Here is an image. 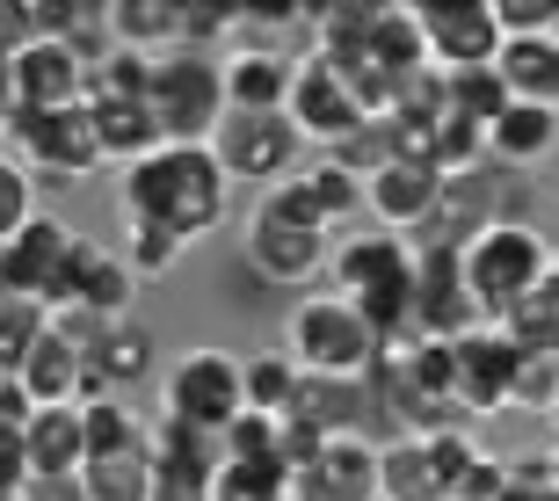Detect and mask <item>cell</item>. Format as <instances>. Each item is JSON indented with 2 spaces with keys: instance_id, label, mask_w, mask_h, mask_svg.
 <instances>
[{
  "instance_id": "46",
  "label": "cell",
  "mask_w": 559,
  "mask_h": 501,
  "mask_svg": "<svg viewBox=\"0 0 559 501\" xmlns=\"http://www.w3.org/2000/svg\"><path fill=\"white\" fill-rule=\"evenodd\" d=\"M15 117V44H0V131Z\"/></svg>"
},
{
  "instance_id": "28",
  "label": "cell",
  "mask_w": 559,
  "mask_h": 501,
  "mask_svg": "<svg viewBox=\"0 0 559 501\" xmlns=\"http://www.w3.org/2000/svg\"><path fill=\"white\" fill-rule=\"evenodd\" d=\"M87 415V458H124V451H153V415H139L124 393L81 399Z\"/></svg>"
},
{
  "instance_id": "5",
  "label": "cell",
  "mask_w": 559,
  "mask_h": 501,
  "mask_svg": "<svg viewBox=\"0 0 559 501\" xmlns=\"http://www.w3.org/2000/svg\"><path fill=\"white\" fill-rule=\"evenodd\" d=\"M153 109H160L167 146H211L226 124V59L204 51H160L153 59Z\"/></svg>"
},
{
  "instance_id": "9",
  "label": "cell",
  "mask_w": 559,
  "mask_h": 501,
  "mask_svg": "<svg viewBox=\"0 0 559 501\" xmlns=\"http://www.w3.org/2000/svg\"><path fill=\"white\" fill-rule=\"evenodd\" d=\"M73 262H81V232L44 211L37 226H22L8 248H0V284L15 298H37L44 313L66 306V284H73Z\"/></svg>"
},
{
  "instance_id": "22",
  "label": "cell",
  "mask_w": 559,
  "mask_h": 501,
  "mask_svg": "<svg viewBox=\"0 0 559 501\" xmlns=\"http://www.w3.org/2000/svg\"><path fill=\"white\" fill-rule=\"evenodd\" d=\"M290 81H298V59H284L276 44H233L226 51V103L233 109H290Z\"/></svg>"
},
{
  "instance_id": "26",
  "label": "cell",
  "mask_w": 559,
  "mask_h": 501,
  "mask_svg": "<svg viewBox=\"0 0 559 501\" xmlns=\"http://www.w3.org/2000/svg\"><path fill=\"white\" fill-rule=\"evenodd\" d=\"M22 385H29L37 407H81L87 399V356L73 342H59V334H44L37 356L22 363Z\"/></svg>"
},
{
  "instance_id": "45",
  "label": "cell",
  "mask_w": 559,
  "mask_h": 501,
  "mask_svg": "<svg viewBox=\"0 0 559 501\" xmlns=\"http://www.w3.org/2000/svg\"><path fill=\"white\" fill-rule=\"evenodd\" d=\"M501 501H559L545 458H516V465H509V487H501Z\"/></svg>"
},
{
  "instance_id": "51",
  "label": "cell",
  "mask_w": 559,
  "mask_h": 501,
  "mask_svg": "<svg viewBox=\"0 0 559 501\" xmlns=\"http://www.w3.org/2000/svg\"><path fill=\"white\" fill-rule=\"evenodd\" d=\"M552 248H559V232H552Z\"/></svg>"
},
{
  "instance_id": "6",
  "label": "cell",
  "mask_w": 559,
  "mask_h": 501,
  "mask_svg": "<svg viewBox=\"0 0 559 501\" xmlns=\"http://www.w3.org/2000/svg\"><path fill=\"white\" fill-rule=\"evenodd\" d=\"M8 153H15L37 182H87V175H103V139H95V117L87 103L73 109H15L8 117Z\"/></svg>"
},
{
  "instance_id": "30",
  "label": "cell",
  "mask_w": 559,
  "mask_h": 501,
  "mask_svg": "<svg viewBox=\"0 0 559 501\" xmlns=\"http://www.w3.org/2000/svg\"><path fill=\"white\" fill-rule=\"evenodd\" d=\"M44 334H51V313H44L37 298L0 291V378H22V363L37 356Z\"/></svg>"
},
{
  "instance_id": "24",
  "label": "cell",
  "mask_w": 559,
  "mask_h": 501,
  "mask_svg": "<svg viewBox=\"0 0 559 501\" xmlns=\"http://www.w3.org/2000/svg\"><path fill=\"white\" fill-rule=\"evenodd\" d=\"M153 371H160L153 327H145V320H117V327L103 334V349L87 356V399H103V393H131V385H145Z\"/></svg>"
},
{
  "instance_id": "3",
  "label": "cell",
  "mask_w": 559,
  "mask_h": 501,
  "mask_svg": "<svg viewBox=\"0 0 559 501\" xmlns=\"http://www.w3.org/2000/svg\"><path fill=\"white\" fill-rule=\"evenodd\" d=\"M276 349H284L306 378H371L385 342L364 327V313H356L342 291H306L298 306H290Z\"/></svg>"
},
{
  "instance_id": "32",
  "label": "cell",
  "mask_w": 559,
  "mask_h": 501,
  "mask_svg": "<svg viewBox=\"0 0 559 501\" xmlns=\"http://www.w3.org/2000/svg\"><path fill=\"white\" fill-rule=\"evenodd\" d=\"M81 487H87V501H153V451H124V458H87Z\"/></svg>"
},
{
  "instance_id": "48",
  "label": "cell",
  "mask_w": 559,
  "mask_h": 501,
  "mask_svg": "<svg viewBox=\"0 0 559 501\" xmlns=\"http://www.w3.org/2000/svg\"><path fill=\"white\" fill-rule=\"evenodd\" d=\"M0 501H29V494H0Z\"/></svg>"
},
{
  "instance_id": "15",
  "label": "cell",
  "mask_w": 559,
  "mask_h": 501,
  "mask_svg": "<svg viewBox=\"0 0 559 501\" xmlns=\"http://www.w3.org/2000/svg\"><path fill=\"white\" fill-rule=\"evenodd\" d=\"M87 81H95V65L66 37L15 44V109H73L87 103Z\"/></svg>"
},
{
  "instance_id": "7",
  "label": "cell",
  "mask_w": 559,
  "mask_h": 501,
  "mask_svg": "<svg viewBox=\"0 0 559 501\" xmlns=\"http://www.w3.org/2000/svg\"><path fill=\"white\" fill-rule=\"evenodd\" d=\"M487 443L473 429H443V437H393L378 451V473H385V501H457L465 473L479 465Z\"/></svg>"
},
{
  "instance_id": "19",
  "label": "cell",
  "mask_w": 559,
  "mask_h": 501,
  "mask_svg": "<svg viewBox=\"0 0 559 501\" xmlns=\"http://www.w3.org/2000/svg\"><path fill=\"white\" fill-rule=\"evenodd\" d=\"M328 276H334V291L356 306V298H371L378 284H393V276H415V248H407V232H385V226H371V232H342V240H334Z\"/></svg>"
},
{
  "instance_id": "38",
  "label": "cell",
  "mask_w": 559,
  "mask_h": 501,
  "mask_svg": "<svg viewBox=\"0 0 559 501\" xmlns=\"http://www.w3.org/2000/svg\"><path fill=\"white\" fill-rule=\"evenodd\" d=\"M254 211H270V218H290V226H306V232H328V240H334V218H328V204L312 196L306 167H298V175H290L284 189H270V196H262Z\"/></svg>"
},
{
  "instance_id": "10",
  "label": "cell",
  "mask_w": 559,
  "mask_h": 501,
  "mask_svg": "<svg viewBox=\"0 0 559 501\" xmlns=\"http://www.w3.org/2000/svg\"><path fill=\"white\" fill-rule=\"evenodd\" d=\"M415 22H421V44H429V65L436 73H473V65H495L501 59V15L495 0H415Z\"/></svg>"
},
{
  "instance_id": "42",
  "label": "cell",
  "mask_w": 559,
  "mask_h": 501,
  "mask_svg": "<svg viewBox=\"0 0 559 501\" xmlns=\"http://www.w3.org/2000/svg\"><path fill=\"white\" fill-rule=\"evenodd\" d=\"M211 37H240V0H182V51H204Z\"/></svg>"
},
{
  "instance_id": "20",
  "label": "cell",
  "mask_w": 559,
  "mask_h": 501,
  "mask_svg": "<svg viewBox=\"0 0 559 501\" xmlns=\"http://www.w3.org/2000/svg\"><path fill=\"white\" fill-rule=\"evenodd\" d=\"M66 306H87V313H103V320H131V306H139V270L124 262L117 240H81Z\"/></svg>"
},
{
  "instance_id": "41",
  "label": "cell",
  "mask_w": 559,
  "mask_h": 501,
  "mask_svg": "<svg viewBox=\"0 0 559 501\" xmlns=\"http://www.w3.org/2000/svg\"><path fill=\"white\" fill-rule=\"evenodd\" d=\"M509 334H516V349H552L559 356V276L509 320Z\"/></svg>"
},
{
  "instance_id": "25",
  "label": "cell",
  "mask_w": 559,
  "mask_h": 501,
  "mask_svg": "<svg viewBox=\"0 0 559 501\" xmlns=\"http://www.w3.org/2000/svg\"><path fill=\"white\" fill-rule=\"evenodd\" d=\"M552 153H559V109L516 103V109H509V117H501L495 131H487V160H495V167H516V175L545 167Z\"/></svg>"
},
{
  "instance_id": "23",
  "label": "cell",
  "mask_w": 559,
  "mask_h": 501,
  "mask_svg": "<svg viewBox=\"0 0 559 501\" xmlns=\"http://www.w3.org/2000/svg\"><path fill=\"white\" fill-rule=\"evenodd\" d=\"M29 437V487L37 480H81L87 473V415L81 407H37Z\"/></svg>"
},
{
  "instance_id": "13",
  "label": "cell",
  "mask_w": 559,
  "mask_h": 501,
  "mask_svg": "<svg viewBox=\"0 0 559 501\" xmlns=\"http://www.w3.org/2000/svg\"><path fill=\"white\" fill-rule=\"evenodd\" d=\"M240 254H248V270L262 276V284L306 291L312 276H328L334 240H328V232L290 226V218H270V211H254V218H248V232H240Z\"/></svg>"
},
{
  "instance_id": "39",
  "label": "cell",
  "mask_w": 559,
  "mask_h": 501,
  "mask_svg": "<svg viewBox=\"0 0 559 501\" xmlns=\"http://www.w3.org/2000/svg\"><path fill=\"white\" fill-rule=\"evenodd\" d=\"M306 182H312V196L328 204V218L342 226L349 211H364V182H356L349 167L334 160V153H320V160H306Z\"/></svg>"
},
{
  "instance_id": "40",
  "label": "cell",
  "mask_w": 559,
  "mask_h": 501,
  "mask_svg": "<svg viewBox=\"0 0 559 501\" xmlns=\"http://www.w3.org/2000/svg\"><path fill=\"white\" fill-rule=\"evenodd\" d=\"M552 407H559V356H552V349H523L516 415H552Z\"/></svg>"
},
{
  "instance_id": "29",
  "label": "cell",
  "mask_w": 559,
  "mask_h": 501,
  "mask_svg": "<svg viewBox=\"0 0 559 501\" xmlns=\"http://www.w3.org/2000/svg\"><path fill=\"white\" fill-rule=\"evenodd\" d=\"M109 29L131 51H182V0H109Z\"/></svg>"
},
{
  "instance_id": "14",
  "label": "cell",
  "mask_w": 559,
  "mask_h": 501,
  "mask_svg": "<svg viewBox=\"0 0 559 501\" xmlns=\"http://www.w3.org/2000/svg\"><path fill=\"white\" fill-rule=\"evenodd\" d=\"M371 437H328L298 473H290V501H385V473H378Z\"/></svg>"
},
{
  "instance_id": "36",
  "label": "cell",
  "mask_w": 559,
  "mask_h": 501,
  "mask_svg": "<svg viewBox=\"0 0 559 501\" xmlns=\"http://www.w3.org/2000/svg\"><path fill=\"white\" fill-rule=\"evenodd\" d=\"M117 248H124V262L139 270V284H153V276H167L189 254V240H175L167 226H131L124 218V240H117Z\"/></svg>"
},
{
  "instance_id": "49",
  "label": "cell",
  "mask_w": 559,
  "mask_h": 501,
  "mask_svg": "<svg viewBox=\"0 0 559 501\" xmlns=\"http://www.w3.org/2000/svg\"><path fill=\"white\" fill-rule=\"evenodd\" d=\"M0 153H8V131H0Z\"/></svg>"
},
{
  "instance_id": "1",
  "label": "cell",
  "mask_w": 559,
  "mask_h": 501,
  "mask_svg": "<svg viewBox=\"0 0 559 501\" xmlns=\"http://www.w3.org/2000/svg\"><path fill=\"white\" fill-rule=\"evenodd\" d=\"M117 196H124L131 226H167L175 240H211L233 211V175L211 146H160L145 153L139 167L117 175Z\"/></svg>"
},
{
  "instance_id": "27",
  "label": "cell",
  "mask_w": 559,
  "mask_h": 501,
  "mask_svg": "<svg viewBox=\"0 0 559 501\" xmlns=\"http://www.w3.org/2000/svg\"><path fill=\"white\" fill-rule=\"evenodd\" d=\"M495 65H501V81H509L516 103L559 109V37H509Z\"/></svg>"
},
{
  "instance_id": "16",
  "label": "cell",
  "mask_w": 559,
  "mask_h": 501,
  "mask_svg": "<svg viewBox=\"0 0 559 501\" xmlns=\"http://www.w3.org/2000/svg\"><path fill=\"white\" fill-rule=\"evenodd\" d=\"M443 167L421 160V153H407V160H393L385 175H371L364 182V211H371L385 232H421L436 218V204H443Z\"/></svg>"
},
{
  "instance_id": "52",
  "label": "cell",
  "mask_w": 559,
  "mask_h": 501,
  "mask_svg": "<svg viewBox=\"0 0 559 501\" xmlns=\"http://www.w3.org/2000/svg\"><path fill=\"white\" fill-rule=\"evenodd\" d=\"M0 291H8V284H0Z\"/></svg>"
},
{
  "instance_id": "4",
  "label": "cell",
  "mask_w": 559,
  "mask_h": 501,
  "mask_svg": "<svg viewBox=\"0 0 559 501\" xmlns=\"http://www.w3.org/2000/svg\"><path fill=\"white\" fill-rule=\"evenodd\" d=\"M160 415L197 429V437L226 443V429L248 415V356H226V349H182L160 378Z\"/></svg>"
},
{
  "instance_id": "47",
  "label": "cell",
  "mask_w": 559,
  "mask_h": 501,
  "mask_svg": "<svg viewBox=\"0 0 559 501\" xmlns=\"http://www.w3.org/2000/svg\"><path fill=\"white\" fill-rule=\"evenodd\" d=\"M545 421H552V437H559V407H552V415H545Z\"/></svg>"
},
{
  "instance_id": "33",
  "label": "cell",
  "mask_w": 559,
  "mask_h": 501,
  "mask_svg": "<svg viewBox=\"0 0 559 501\" xmlns=\"http://www.w3.org/2000/svg\"><path fill=\"white\" fill-rule=\"evenodd\" d=\"M298 378H306V371H298L284 349L248 356V415H276V421H284L290 399H298Z\"/></svg>"
},
{
  "instance_id": "34",
  "label": "cell",
  "mask_w": 559,
  "mask_h": 501,
  "mask_svg": "<svg viewBox=\"0 0 559 501\" xmlns=\"http://www.w3.org/2000/svg\"><path fill=\"white\" fill-rule=\"evenodd\" d=\"M211 501H290V465L218 458V487H211Z\"/></svg>"
},
{
  "instance_id": "35",
  "label": "cell",
  "mask_w": 559,
  "mask_h": 501,
  "mask_svg": "<svg viewBox=\"0 0 559 501\" xmlns=\"http://www.w3.org/2000/svg\"><path fill=\"white\" fill-rule=\"evenodd\" d=\"M44 204H37V175L15 160V153H0V248L15 240L22 226H37Z\"/></svg>"
},
{
  "instance_id": "18",
  "label": "cell",
  "mask_w": 559,
  "mask_h": 501,
  "mask_svg": "<svg viewBox=\"0 0 559 501\" xmlns=\"http://www.w3.org/2000/svg\"><path fill=\"white\" fill-rule=\"evenodd\" d=\"M487 327L465 291V262L457 254H415V334L421 342H457V334Z\"/></svg>"
},
{
  "instance_id": "21",
  "label": "cell",
  "mask_w": 559,
  "mask_h": 501,
  "mask_svg": "<svg viewBox=\"0 0 559 501\" xmlns=\"http://www.w3.org/2000/svg\"><path fill=\"white\" fill-rule=\"evenodd\" d=\"M87 117H95V139H103V160L124 175V167H139L145 153L167 146L160 131V109H153V95H139V103H124V95H87Z\"/></svg>"
},
{
  "instance_id": "31",
  "label": "cell",
  "mask_w": 559,
  "mask_h": 501,
  "mask_svg": "<svg viewBox=\"0 0 559 501\" xmlns=\"http://www.w3.org/2000/svg\"><path fill=\"white\" fill-rule=\"evenodd\" d=\"M451 81V109L457 117H473L479 131H495L509 109H516V95H509V81H501V65H473V73H443Z\"/></svg>"
},
{
  "instance_id": "2",
  "label": "cell",
  "mask_w": 559,
  "mask_h": 501,
  "mask_svg": "<svg viewBox=\"0 0 559 501\" xmlns=\"http://www.w3.org/2000/svg\"><path fill=\"white\" fill-rule=\"evenodd\" d=\"M457 262H465V291H473L487 327H509V320L559 276V248H552V232H538V218H531V226L479 232Z\"/></svg>"
},
{
  "instance_id": "12",
  "label": "cell",
  "mask_w": 559,
  "mask_h": 501,
  "mask_svg": "<svg viewBox=\"0 0 559 501\" xmlns=\"http://www.w3.org/2000/svg\"><path fill=\"white\" fill-rule=\"evenodd\" d=\"M516 371H523V349H516L509 327L457 334V407H465L473 421L516 415Z\"/></svg>"
},
{
  "instance_id": "37",
  "label": "cell",
  "mask_w": 559,
  "mask_h": 501,
  "mask_svg": "<svg viewBox=\"0 0 559 501\" xmlns=\"http://www.w3.org/2000/svg\"><path fill=\"white\" fill-rule=\"evenodd\" d=\"M218 451H226V458H248V465H284V421L276 415H240Z\"/></svg>"
},
{
  "instance_id": "8",
  "label": "cell",
  "mask_w": 559,
  "mask_h": 501,
  "mask_svg": "<svg viewBox=\"0 0 559 501\" xmlns=\"http://www.w3.org/2000/svg\"><path fill=\"white\" fill-rule=\"evenodd\" d=\"M211 153L226 160L233 182L248 189H284L298 167H306V139H298V124H290L284 109H270V117H254V109H226V124H218V139H211Z\"/></svg>"
},
{
  "instance_id": "44",
  "label": "cell",
  "mask_w": 559,
  "mask_h": 501,
  "mask_svg": "<svg viewBox=\"0 0 559 501\" xmlns=\"http://www.w3.org/2000/svg\"><path fill=\"white\" fill-rule=\"evenodd\" d=\"M0 494H29V437L0 421Z\"/></svg>"
},
{
  "instance_id": "17",
  "label": "cell",
  "mask_w": 559,
  "mask_h": 501,
  "mask_svg": "<svg viewBox=\"0 0 559 501\" xmlns=\"http://www.w3.org/2000/svg\"><path fill=\"white\" fill-rule=\"evenodd\" d=\"M218 458H226V451H218L211 437L153 415V501H211Z\"/></svg>"
},
{
  "instance_id": "50",
  "label": "cell",
  "mask_w": 559,
  "mask_h": 501,
  "mask_svg": "<svg viewBox=\"0 0 559 501\" xmlns=\"http://www.w3.org/2000/svg\"><path fill=\"white\" fill-rule=\"evenodd\" d=\"M552 37H559V22H552Z\"/></svg>"
},
{
  "instance_id": "43",
  "label": "cell",
  "mask_w": 559,
  "mask_h": 501,
  "mask_svg": "<svg viewBox=\"0 0 559 501\" xmlns=\"http://www.w3.org/2000/svg\"><path fill=\"white\" fill-rule=\"evenodd\" d=\"M495 15H501V37H552L559 0H495Z\"/></svg>"
},
{
  "instance_id": "11",
  "label": "cell",
  "mask_w": 559,
  "mask_h": 501,
  "mask_svg": "<svg viewBox=\"0 0 559 501\" xmlns=\"http://www.w3.org/2000/svg\"><path fill=\"white\" fill-rule=\"evenodd\" d=\"M290 124H298V139H306L312 153H342L364 131V103L349 95V81L334 73L328 59H298V81H290Z\"/></svg>"
}]
</instances>
